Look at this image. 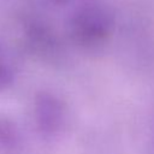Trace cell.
<instances>
[{"label": "cell", "mask_w": 154, "mask_h": 154, "mask_svg": "<svg viewBox=\"0 0 154 154\" xmlns=\"http://www.w3.org/2000/svg\"><path fill=\"white\" fill-rule=\"evenodd\" d=\"M35 119L37 128L46 135L55 134L64 119L61 102L52 94L41 93L35 100Z\"/></svg>", "instance_id": "obj_1"}, {"label": "cell", "mask_w": 154, "mask_h": 154, "mask_svg": "<svg viewBox=\"0 0 154 154\" xmlns=\"http://www.w3.org/2000/svg\"><path fill=\"white\" fill-rule=\"evenodd\" d=\"M108 22L99 10H84L73 20V35L79 42H93L105 37Z\"/></svg>", "instance_id": "obj_2"}, {"label": "cell", "mask_w": 154, "mask_h": 154, "mask_svg": "<svg viewBox=\"0 0 154 154\" xmlns=\"http://www.w3.org/2000/svg\"><path fill=\"white\" fill-rule=\"evenodd\" d=\"M23 136L17 124L7 116L0 114V154H22Z\"/></svg>", "instance_id": "obj_3"}, {"label": "cell", "mask_w": 154, "mask_h": 154, "mask_svg": "<svg viewBox=\"0 0 154 154\" xmlns=\"http://www.w3.org/2000/svg\"><path fill=\"white\" fill-rule=\"evenodd\" d=\"M13 82V72L5 58V53L0 47V93L10 88Z\"/></svg>", "instance_id": "obj_4"}, {"label": "cell", "mask_w": 154, "mask_h": 154, "mask_svg": "<svg viewBox=\"0 0 154 154\" xmlns=\"http://www.w3.org/2000/svg\"><path fill=\"white\" fill-rule=\"evenodd\" d=\"M55 2H59V4H64V2H66V1H69V0H54Z\"/></svg>", "instance_id": "obj_5"}]
</instances>
